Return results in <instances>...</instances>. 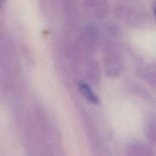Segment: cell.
<instances>
[{
    "instance_id": "1",
    "label": "cell",
    "mask_w": 156,
    "mask_h": 156,
    "mask_svg": "<svg viewBox=\"0 0 156 156\" xmlns=\"http://www.w3.org/2000/svg\"><path fill=\"white\" fill-rule=\"evenodd\" d=\"M78 87H79L80 91L83 94V97L88 101H90L92 103H94V104H97V103H99V99L97 97V96L95 95V94L93 92L91 88L86 83H84V82H80V83H78Z\"/></svg>"
},
{
    "instance_id": "2",
    "label": "cell",
    "mask_w": 156,
    "mask_h": 156,
    "mask_svg": "<svg viewBox=\"0 0 156 156\" xmlns=\"http://www.w3.org/2000/svg\"><path fill=\"white\" fill-rule=\"evenodd\" d=\"M129 156H154L151 151L142 147H135L131 149Z\"/></svg>"
},
{
    "instance_id": "3",
    "label": "cell",
    "mask_w": 156,
    "mask_h": 156,
    "mask_svg": "<svg viewBox=\"0 0 156 156\" xmlns=\"http://www.w3.org/2000/svg\"><path fill=\"white\" fill-rule=\"evenodd\" d=\"M4 3V0H0V9L2 8Z\"/></svg>"
},
{
    "instance_id": "4",
    "label": "cell",
    "mask_w": 156,
    "mask_h": 156,
    "mask_svg": "<svg viewBox=\"0 0 156 156\" xmlns=\"http://www.w3.org/2000/svg\"><path fill=\"white\" fill-rule=\"evenodd\" d=\"M154 16H155V17H156V8L154 9Z\"/></svg>"
}]
</instances>
